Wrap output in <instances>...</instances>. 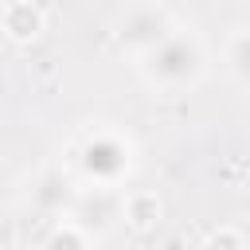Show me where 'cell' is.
I'll return each mask as SVG.
<instances>
[{"label":"cell","mask_w":250,"mask_h":250,"mask_svg":"<svg viewBox=\"0 0 250 250\" xmlns=\"http://www.w3.org/2000/svg\"><path fill=\"white\" fill-rule=\"evenodd\" d=\"M70 223H78L86 234H105L117 219H121V195L113 188H78L70 211H66Z\"/></svg>","instance_id":"obj_4"},{"label":"cell","mask_w":250,"mask_h":250,"mask_svg":"<svg viewBox=\"0 0 250 250\" xmlns=\"http://www.w3.org/2000/svg\"><path fill=\"white\" fill-rule=\"evenodd\" d=\"M94 234H86L78 223H70V219H62L51 234H47V246L43 250H94V242H90Z\"/></svg>","instance_id":"obj_8"},{"label":"cell","mask_w":250,"mask_h":250,"mask_svg":"<svg viewBox=\"0 0 250 250\" xmlns=\"http://www.w3.org/2000/svg\"><path fill=\"white\" fill-rule=\"evenodd\" d=\"M199 250H246V242H242V234H238L234 227H215V230L199 242Z\"/></svg>","instance_id":"obj_10"},{"label":"cell","mask_w":250,"mask_h":250,"mask_svg":"<svg viewBox=\"0 0 250 250\" xmlns=\"http://www.w3.org/2000/svg\"><path fill=\"white\" fill-rule=\"evenodd\" d=\"M203 62L207 59H203L199 39L188 35V31H172L164 43H156L152 51H145L137 59V70L152 90L180 94V90H188V86H195L203 78Z\"/></svg>","instance_id":"obj_1"},{"label":"cell","mask_w":250,"mask_h":250,"mask_svg":"<svg viewBox=\"0 0 250 250\" xmlns=\"http://www.w3.org/2000/svg\"><path fill=\"white\" fill-rule=\"evenodd\" d=\"M74 195H78V188H74L59 168H47V172L31 184V203H35L39 211H47V215H66L70 203H74Z\"/></svg>","instance_id":"obj_5"},{"label":"cell","mask_w":250,"mask_h":250,"mask_svg":"<svg viewBox=\"0 0 250 250\" xmlns=\"http://www.w3.org/2000/svg\"><path fill=\"white\" fill-rule=\"evenodd\" d=\"M176 27H172V16L160 8V4H152V0H133V4H125V12L117 16V43L129 51V55H145V51H152L156 43H164L168 35H172Z\"/></svg>","instance_id":"obj_3"},{"label":"cell","mask_w":250,"mask_h":250,"mask_svg":"<svg viewBox=\"0 0 250 250\" xmlns=\"http://www.w3.org/2000/svg\"><path fill=\"white\" fill-rule=\"evenodd\" d=\"M227 66H230V74L242 86H250V27H242V31L230 35V43H227Z\"/></svg>","instance_id":"obj_9"},{"label":"cell","mask_w":250,"mask_h":250,"mask_svg":"<svg viewBox=\"0 0 250 250\" xmlns=\"http://www.w3.org/2000/svg\"><path fill=\"white\" fill-rule=\"evenodd\" d=\"M78 168H82V176H86L90 184H98V188L121 184V180L129 176V168H133V145H129V137L109 133V129L90 133V137L82 141V148H78Z\"/></svg>","instance_id":"obj_2"},{"label":"cell","mask_w":250,"mask_h":250,"mask_svg":"<svg viewBox=\"0 0 250 250\" xmlns=\"http://www.w3.org/2000/svg\"><path fill=\"white\" fill-rule=\"evenodd\" d=\"M160 215H164V203H160V195L156 191H129V195H121V219L133 227V230H152L156 223H160Z\"/></svg>","instance_id":"obj_7"},{"label":"cell","mask_w":250,"mask_h":250,"mask_svg":"<svg viewBox=\"0 0 250 250\" xmlns=\"http://www.w3.org/2000/svg\"><path fill=\"white\" fill-rule=\"evenodd\" d=\"M43 12L31 4V0H8L4 4V12H0V27H4V35L12 39V43H31V39H39L43 35Z\"/></svg>","instance_id":"obj_6"}]
</instances>
